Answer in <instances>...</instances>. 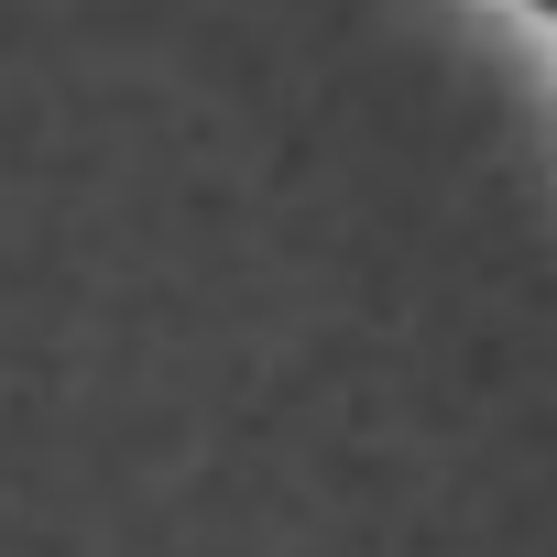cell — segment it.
Here are the masks:
<instances>
[{"instance_id":"1","label":"cell","mask_w":557,"mask_h":557,"mask_svg":"<svg viewBox=\"0 0 557 557\" xmlns=\"http://www.w3.org/2000/svg\"><path fill=\"white\" fill-rule=\"evenodd\" d=\"M546 12H557V0H546Z\"/></svg>"}]
</instances>
